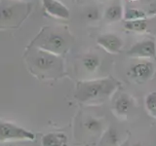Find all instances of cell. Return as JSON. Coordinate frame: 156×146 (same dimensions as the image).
Instances as JSON below:
<instances>
[{
  "instance_id": "cell-1",
  "label": "cell",
  "mask_w": 156,
  "mask_h": 146,
  "mask_svg": "<svg viewBox=\"0 0 156 146\" xmlns=\"http://www.w3.org/2000/svg\"><path fill=\"white\" fill-rule=\"evenodd\" d=\"M119 88V82L113 77L79 81L75 91V99L85 104H99L113 96Z\"/></svg>"
},
{
  "instance_id": "cell-2",
  "label": "cell",
  "mask_w": 156,
  "mask_h": 146,
  "mask_svg": "<svg viewBox=\"0 0 156 146\" xmlns=\"http://www.w3.org/2000/svg\"><path fill=\"white\" fill-rule=\"evenodd\" d=\"M27 61L31 63L33 69L43 73L44 75L55 77L62 74V62L58 55L35 47L31 50V54L28 56Z\"/></svg>"
},
{
  "instance_id": "cell-3",
  "label": "cell",
  "mask_w": 156,
  "mask_h": 146,
  "mask_svg": "<svg viewBox=\"0 0 156 146\" xmlns=\"http://www.w3.org/2000/svg\"><path fill=\"white\" fill-rule=\"evenodd\" d=\"M34 139H35V134L31 130H28L11 122L0 121V142L32 141Z\"/></svg>"
},
{
  "instance_id": "cell-4",
  "label": "cell",
  "mask_w": 156,
  "mask_h": 146,
  "mask_svg": "<svg viewBox=\"0 0 156 146\" xmlns=\"http://www.w3.org/2000/svg\"><path fill=\"white\" fill-rule=\"evenodd\" d=\"M36 47L41 50L60 56L66 51L68 42L66 37L62 33L58 31H49L39 38Z\"/></svg>"
},
{
  "instance_id": "cell-5",
  "label": "cell",
  "mask_w": 156,
  "mask_h": 146,
  "mask_svg": "<svg viewBox=\"0 0 156 146\" xmlns=\"http://www.w3.org/2000/svg\"><path fill=\"white\" fill-rule=\"evenodd\" d=\"M127 56L136 58H153L156 57V44L152 39H144L132 46Z\"/></svg>"
},
{
  "instance_id": "cell-6",
  "label": "cell",
  "mask_w": 156,
  "mask_h": 146,
  "mask_svg": "<svg viewBox=\"0 0 156 146\" xmlns=\"http://www.w3.org/2000/svg\"><path fill=\"white\" fill-rule=\"evenodd\" d=\"M154 72L155 66L153 62L145 61L132 65L129 70V75L133 80L139 83H143L150 80L153 77Z\"/></svg>"
},
{
  "instance_id": "cell-7",
  "label": "cell",
  "mask_w": 156,
  "mask_h": 146,
  "mask_svg": "<svg viewBox=\"0 0 156 146\" xmlns=\"http://www.w3.org/2000/svg\"><path fill=\"white\" fill-rule=\"evenodd\" d=\"M23 14V5L3 4L0 6V24L7 26L10 23L22 21Z\"/></svg>"
},
{
  "instance_id": "cell-8",
  "label": "cell",
  "mask_w": 156,
  "mask_h": 146,
  "mask_svg": "<svg viewBox=\"0 0 156 146\" xmlns=\"http://www.w3.org/2000/svg\"><path fill=\"white\" fill-rule=\"evenodd\" d=\"M97 43L110 54H119L123 48L122 39L113 33L101 34L97 39Z\"/></svg>"
},
{
  "instance_id": "cell-9",
  "label": "cell",
  "mask_w": 156,
  "mask_h": 146,
  "mask_svg": "<svg viewBox=\"0 0 156 146\" xmlns=\"http://www.w3.org/2000/svg\"><path fill=\"white\" fill-rule=\"evenodd\" d=\"M42 4L44 10L54 18L67 19L70 17L68 8L58 0H42Z\"/></svg>"
},
{
  "instance_id": "cell-10",
  "label": "cell",
  "mask_w": 156,
  "mask_h": 146,
  "mask_svg": "<svg viewBox=\"0 0 156 146\" xmlns=\"http://www.w3.org/2000/svg\"><path fill=\"white\" fill-rule=\"evenodd\" d=\"M134 106V99L132 96L126 92L120 94L113 102V110L116 115L120 117H125L131 111Z\"/></svg>"
},
{
  "instance_id": "cell-11",
  "label": "cell",
  "mask_w": 156,
  "mask_h": 146,
  "mask_svg": "<svg viewBox=\"0 0 156 146\" xmlns=\"http://www.w3.org/2000/svg\"><path fill=\"white\" fill-rule=\"evenodd\" d=\"M67 136L62 133H49L42 136V146H65L67 145Z\"/></svg>"
},
{
  "instance_id": "cell-12",
  "label": "cell",
  "mask_w": 156,
  "mask_h": 146,
  "mask_svg": "<svg viewBox=\"0 0 156 146\" xmlns=\"http://www.w3.org/2000/svg\"><path fill=\"white\" fill-rule=\"evenodd\" d=\"M124 16V9L121 5H111L106 8L105 18L108 22H118Z\"/></svg>"
},
{
  "instance_id": "cell-13",
  "label": "cell",
  "mask_w": 156,
  "mask_h": 146,
  "mask_svg": "<svg viewBox=\"0 0 156 146\" xmlns=\"http://www.w3.org/2000/svg\"><path fill=\"white\" fill-rule=\"evenodd\" d=\"M82 64L86 70L95 72L101 65V58L96 54H88L82 58Z\"/></svg>"
},
{
  "instance_id": "cell-14",
  "label": "cell",
  "mask_w": 156,
  "mask_h": 146,
  "mask_svg": "<svg viewBox=\"0 0 156 146\" xmlns=\"http://www.w3.org/2000/svg\"><path fill=\"white\" fill-rule=\"evenodd\" d=\"M124 27L129 31L143 33L147 29V22L146 19H136V21H126L124 23Z\"/></svg>"
},
{
  "instance_id": "cell-15",
  "label": "cell",
  "mask_w": 156,
  "mask_h": 146,
  "mask_svg": "<svg viewBox=\"0 0 156 146\" xmlns=\"http://www.w3.org/2000/svg\"><path fill=\"white\" fill-rule=\"evenodd\" d=\"M123 18L125 21H136V19H145L146 14L144 11L136 8H127L124 10Z\"/></svg>"
},
{
  "instance_id": "cell-16",
  "label": "cell",
  "mask_w": 156,
  "mask_h": 146,
  "mask_svg": "<svg viewBox=\"0 0 156 146\" xmlns=\"http://www.w3.org/2000/svg\"><path fill=\"white\" fill-rule=\"evenodd\" d=\"M84 127L90 133H100L102 130V121L98 118H94V117H88L84 122Z\"/></svg>"
},
{
  "instance_id": "cell-17",
  "label": "cell",
  "mask_w": 156,
  "mask_h": 146,
  "mask_svg": "<svg viewBox=\"0 0 156 146\" xmlns=\"http://www.w3.org/2000/svg\"><path fill=\"white\" fill-rule=\"evenodd\" d=\"M145 108L147 113L156 119V91H153L145 96Z\"/></svg>"
},
{
  "instance_id": "cell-18",
  "label": "cell",
  "mask_w": 156,
  "mask_h": 146,
  "mask_svg": "<svg viewBox=\"0 0 156 146\" xmlns=\"http://www.w3.org/2000/svg\"><path fill=\"white\" fill-rule=\"evenodd\" d=\"M106 140H107V143L112 145V146H115L118 144L119 142V134H118V131L115 128L111 127L109 128L108 131L106 134Z\"/></svg>"
},
{
  "instance_id": "cell-19",
  "label": "cell",
  "mask_w": 156,
  "mask_h": 146,
  "mask_svg": "<svg viewBox=\"0 0 156 146\" xmlns=\"http://www.w3.org/2000/svg\"><path fill=\"white\" fill-rule=\"evenodd\" d=\"M85 17L88 21H98L100 18H101V13L99 11V9L97 7H91V8H88L86 10V13H85Z\"/></svg>"
},
{
  "instance_id": "cell-20",
  "label": "cell",
  "mask_w": 156,
  "mask_h": 146,
  "mask_svg": "<svg viewBox=\"0 0 156 146\" xmlns=\"http://www.w3.org/2000/svg\"><path fill=\"white\" fill-rule=\"evenodd\" d=\"M127 1H129V2H136V1H138V0H127Z\"/></svg>"
},
{
  "instance_id": "cell-21",
  "label": "cell",
  "mask_w": 156,
  "mask_h": 146,
  "mask_svg": "<svg viewBox=\"0 0 156 146\" xmlns=\"http://www.w3.org/2000/svg\"><path fill=\"white\" fill-rule=\"evenodd\" d=\"M132 146H143V145H140V144H135V145H132Z\"/></svg>"
},
{
  "instance_id": "cell-22",
  "label": "cell",
  "mask_w": 156,
  "mask_h": 146,
  "mask_svg": "<svg viewBox=\"0 0 156 146\" xmlns=\"http://www.w3.org/2000/svg\"><path fill=\"white\" fill-rule=\"evenodd\" d=\"M65 146H67V145H65Z\"/></svg>"
}]
</instances>
